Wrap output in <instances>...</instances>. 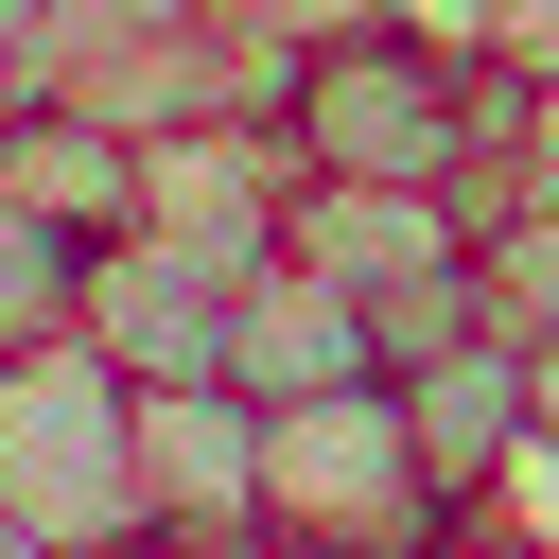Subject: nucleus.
<instances>
[{
  "instance_id": "obj_8",
  "label": "nucleus",
  "mask_w": 559,
  "mask_h": 559,
  "mask_svg": "<svg viewBox=\"0 0 559 559\" xmlns=\"http://www.w3.org/2000/svg\"><path fill=\"white\" fill-rule=\"evenodd\" d=\"M297 262H332L367 314L402 297V280H454L472 262V210L454 192H402V175H297V227H280Z\"/></svg>"
},
{
  "instance_id": "obj_14",
  "label": "nucleus",
  "mask_w": 559,
  "mask_h": 559,
  "mask_svg": "<svg viewBox=\"0 0 559 559\" xmlns=\"http://www.w3.org/2000/svg\"><path fill=\"white\" fill-rule=\"evenodd\" d=\"M524 454L559 472V332H524Z\"/></svg>"
},
{
  "instance_id": "obj_10",
  "label": "nucleus",
  "mask_w": 559,
  "mask_h": 559,
  "mask_svg": "<svg viewBox=\"0 0 559 559\" xmlns=\"http://www.w3.org/2000/svg\"><path fill=\"white\" fill-rule=\"evenodd\" d=\"M472 280H489V332H559V157H524L472 210Z\"/></svg>"
},
{
  "instance_id": "obj_12",
  "label": "nucleus",
  "mask_w": 559,
  "mask_h": 559,
  "mask_svg": "<svg viewBox=\"0 0 559 559\" xmlns=\"http://www.w3.org/2000/svg\"><path fill=\"white\" fill-rule=\"evenodd\" d=\"M227 17H245V35L297 70V52H332V35H384V17H419V0H227Z\"/></svg>"
},
{
  "instance_id": "obj_3",
  "label": "nucleus",
  "mask_w": 559,
  "mask_h": 559,
  "mask_svg": "<svg viewBox=\"0 0 559 559\" xmlns=\"http://www.w3.org/2000/svg\"><path fill=\"white\" fill-rule=\"evenodd\" d=\"M227 314H245V262H210L175 227L87 245V349L122 384H227Z\"/></svg>"
},
{
  "instance_id": "obj_2",
  "label": "nucleus",
  "mask_w": 559,
  "mask_h": 559,
  "mask_svg": "<svg viewBox=\"0 0 559 559\" xmlns=\"http://www.w3.org/2000/svg\"><path fill=\"white\" fill-rule=\"evenodd\" d=\"M0 507L35 542H122L140 524V384L70 332L35 367H0Z\"/></svg>"
},
{
  "instance_id": "obj_6",
  "label": "nucleus",
  "mask_w": 559,
  "mask_h": 559,
  "mask_svg": "<svg viewBox=\"0 0 559 559\" xmlns=\"http://www.w3.org/2000/svg\"><path fill=\"white\" fill-rule=\"evenodd\" d=\"M140 227L210 245V262H262L297 227V140L280 122H192V140H140Z\"/></svg>"
},
{
  "instance_id": "obj_11",
  "label": "nucleus",
  "mask_w": 559,
  "mask_h": 559,
  "mask_svg": "<svg viewBox=\"0 0 559 559\" xmlns=\"http://www.w3.org/2000/svg\"><path fill=\"white\" fill-rule=\"evenodd\" d=\"M70 332H87V245L0 192V367H35V349H70Z\"/></svg>"
},
{
  "instance_id": "obj_13",
  "label": "nucleus",
  "mask_w": 559,
  "mask_h": 559,
  "mask_svg": "<svg viewBox=\"0 0 559 559\" xmlns=\"http://www.w3.org/2000/svg\"><path fill=\"white\" fill-rule=\"evenodd\" d=\"M419 17H454V35H489L507 70H542V87H559V0H419Z\"/></svg>"
},
{
  "instance_id": "obj_15",
  "label": "nucleus",
  "mask_w": 559,
  "mask_h": 559,
  "mask_svg": "<svg viewBox=\"0 0 559 559\" xmlns=\"http://www.w3.org/2000/svg\"><path fill=\"white\" fill-rule=\"evenodd\" d=\"M70 559H192V542H157V524H122V542H70Z\"/></svg>"
},
{
  "instance_id": "obj_16",
  "label": "nucleus",
  "mask_w": 559,
  "mask_h": 559,
  "mask_svg": "<svg viewBox=\"0 0 559 559\" xmlns=\"http://www.w3.org/2000/svg\"><path fill=\"white\" fill-rule=\"evenodd\" d=\"M210 559H314V542H280V524H245V542H210Z\"/></svg>"
},
{
  "instance_id": "obj_4",
  "label": "nucleus",
  "mask_w": 559,
  "mask_h": 559,
  "mask_svg": "<svg viewBox=\"0 0 559 559\" xmlns=\"http://www.w3.org/2000/svg\"><path fill=\"white\" fill-rule=\"evenodd\" d=\"M140 524L192 559L262 524V402L245 384H140Z\"/></svg>"
},
{
  "instance_id": "obj_17",
  "label": "nucleus",
  "mask_w": 559,
  "mask_h": 559,
  "mask_svg": "<svg viewBox=\"0 0 559 559\" xmlns=\"http://www.w3.org/2000/svg\"><path fill=\"white\" fill-rule=\"evenodd\" d=\"M0 559H70V542H35V524H17V507H0Z\"/></svg>"
},
{
  "instance_id": "obj_1",
  "label": "nucleus",
  "mask_w": 559,
  "mask_h": 559,
  "mask_svg": "<svg viewBox=\"0 0 559 559\" xmlns=\"http://www.w3.org/2000/svg\"><path fill=\"white\" fill-rule=\"evenodd\" d=\"M262 524L314 559H419L454 507L402 437V384H332V402H262Z\"/></svg>"
},
{
  "instance_id": "obj_9",
  "label": "nucleus",
  "mask_w": 559,
  "mask_h": 559,
  "mask_svg": "<svg viewBox=\"0 0 559 559\" xmlns=\"http://www.w3.org/2000/svg\"><path fill=\"white\" fill-rule=\"evenodd\" d=\"M0 192H17V210H52L70 245H122V227H140V140L35 87V105L0 122Z\"/></svg>"
},
{
  "instance_id": "obj_5",
  "label": "nucleus",
  "mask_w": 559,
  "mask_h": 559,
  "mask_svg": "<svg viewBox=\"0 0 559 559\" xmlns=\"http://www.w3.org/2000/svg\"><path fill=\"white\" fill-rule=\"evenodd\" d=\"M227 384L245 402H332V384H384V332H367V297L332 262L262 245L245 262V314H227Z\"/></svg>"
},
{
  "instance_id": "obj_7",
  "label": "nucleus",
  "mask_w": 559,
  "mask_h": 559,
  "mask_svg": "<svg viewBox=\"0 0 559 559\" xmlns=\"http://www.w3.org/2000/svg\"><path fill=\"white\" fill-rule=\"evenodd\" d=\"M402 437L437 472V507H507L524 489V332H454L402 367Z\"/></svg>"
},
{
  "instance_id": "obj_18",
  "label": "nucleus",
  "mask_w": 559,
  "mask_h": 559,
  "mask_svg": "<svg viewBox=\"0 0 559 559\" xmlns=\"http://www.w3.org/2000/svg\"><path fill=\"white\" fill-rule=\"evenodd\" d=\"M524 157H559V87H542V122H524Z\"/></svg>"
}]
</instances>
